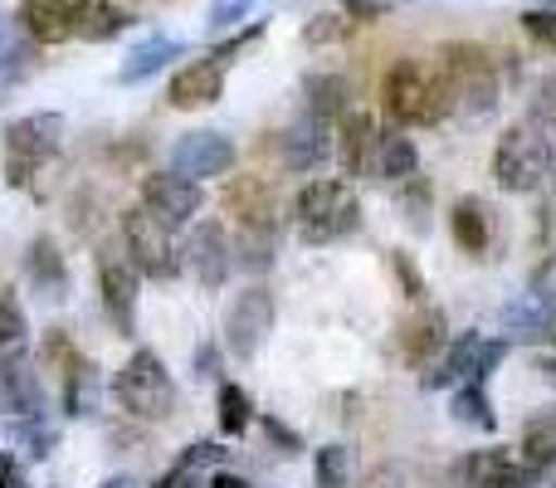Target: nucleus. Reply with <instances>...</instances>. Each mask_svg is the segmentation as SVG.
Here are the masks:
<instances>
[{
    "label": "nucleus",
    "instance_id": "nucleus-1",
    "mask_svg": "<svg viewBox=\"0 0 556 488\" xmlns=\"http://www.w3.org/2000/svg\"><path fill=\"white\" fill-rule=\"evenodd\" d=\"M381 98H386V113L401 127H434L454 113L450 84H444L440 64H420V59L391 64V74H386V84H381Z\"/></svg>",
    "mask_w": 556,
    "mask_h": 488
},
{
    "label": "nucleus",
    "instance_id": "nucleus-2",
    "mask_svg": "<svg viewBox=\"0 0 556 488\" xmlns=\"http://www.w3.org/2000/svg\"><path fill=\"white\" fill-rule=\"evenodd\" d=\"M493 176L503 191L528 196L552 176V127L547 117H522L493 147Z\"/></svg>",
    "mask_w": 556,
    "mask_h": 488
},
{
    "label": "nucleus",
    "instance_id": "nucleus-3",
    "mask_svg": "<svg viewBox=\"0 0 556 488\" xmlns=\"http://www.w3.org/2000/svg\"><path fill=\"white\" fill-rule=\"evenodd\" d=\"M440 74L450 84V103L464 117H489L498 108V68L483 45H444Z\"/></svg>",
    "mask_w": 556,
    "mask_h": 488
},
{
    "label": "nucleus",
    "instance_id": "nucleus-4",
    "mask_svg": "<svg viewBox=\"0 0 556 488\" xmlns=\"http://www.w3.org/2000/svg\"><path fill=\"white\" fill-rule=\"evenodd\" d=\"M298 211V230H303L307 245H332V240H346V235L362 225V205H356L352 186L346 182H307L293 201Z\"/></svg>",
    "mask_w": 556,
    "mask_h": 488
},
{
    "label": "nucleus",
    "instance_id": "nucleus-5",
    "mask_svg": "<svg viewBox=\"0 0 556 488\" xmlns=\"http://www.w3.org/2000/svg\"><path fill=\"white\" fill-rule=\"evenodd\" d=\"M113 396L127 415H137V421H166V415L176 411V381H172V372L162 366L156 352L127 356V366L113 381Z\"/></svg>",
    "mask_w": 556,
    "mask_h": 488
},
{
    "label": "nucleus",
    "instance_id": "nucleus-6",
    "mask_svg": "<svg viewBox=\"0 0 556 488\" xmlns=\"http://www.w3.org/2000/svg\"><path fill=\"white\" fill-rule=\"evenodd\" d=\"M59 137H64V117L59 113H29L5 123V182L29 186L35 172H45L59 157Z\"/></svg>",
    "mask_w": 556,
    "mask_h": 488
},
{
    "label": "nucleus",
    "instance_id": "nucleus-7",
    "mask_svg": "<svg viewBox=\"0 0 556 488\" xmlns=\"http://www.w3.org/2000/svg\"><path fill=\"white\" fill-rule=\"evenodd\" d=\"M508 356V342L503 337H479V333H459L450 347H444V356L434 362V372L425 376V386L430 391H440V386H469L483 376H493V366Z\"/></svg>",
    "mask_w": 556,
    "mask_h": 488
},
{
    "label": "nucleus",
    "instance_id": "nucleus-8",
    "mask_svg": "<svg viewBox=\"0 0 556 488\" xmlns=\"http://www.w3.org/2000/svg\"><path fill=\"white\" fill-rule=\"evenodd\" d=\"M98 293H103V308H108V317L117 323V333H132L137 264L127 259L123 245H103V249H98Z\"/></svg>",
    "mask_w": 556,
    "mask_h": 488
},
{
    "label": "nucleus",
    "instance_id": "nucleus-9",
    "mask_svg": "<svg viewBox=\"0 0 556 488\" xmlns=\"http://www.w3.org/2000/svg\"><path fill=\"white\" fill-rule=\"evenodd\" d=\"M123 245H127V259L137 264V274L156 278V284L176 278L172 240H166V230H162V225H156L147 211H127V215H123Z\"/></svg>",
    "mask_w": 556,
    "mask_h": 488
},
{
    "label": "nucleus",
    "instance_id": "nucleus-10",
    "mask_svg": "<svg viewBox=\"0 0 556 488\" xmlns=\"http://www.w3.org/2000/svg\"><path fill=\"white\" fill-rule=\"evenodd\" d=\"M235 166V142L225 133H186L181 142L172 147V176L201 186L205 176H225Z\"/></svg>",
    "mask_w": 556,
    "mask_h": 488
},
{
    "label": "nucleus",
    "instance_id": "nucleus-11",
    "mask_svg": "<svg viewBox=\"0 0 556 488\" xmlns=\"http://www.w3.org/2000/svg\"><path fill=\"white\" fill-rule=\"evenodd\" d=\"M269 327H274V298H269V288H244V293L235 298L230 317H225V342H230V352L240 356V362H250V356L264 347Z\"/></svg>",
    "mask_w": 556,
    "mask_h": 488
},
{
    "label": "nucleus",
    "instance_id": "nucleus-12",
    "mask_svg": "<svg viewBox=\"0 0 556 488\" xmlns=\"http://www.w3.org/2000/svg\"><path fill=\"white\" fill-rule=\"evenodd\" d=\"M142 211L152 215L162 230H176V225H186L201 211V186L181 182V176H172V172H156L142 182Z\"/></svg>",
    "mask_w": 556,
    "mask_h": 488
},
{
    "label": "nucleus",
    "instance_id": "nucleus-13",
    "mask_svg": "<svg viewBox=\"0 0 556 488\" xmlns=\"http://www.w3.org/2000/svg\"><path fill=\"white\" fill-rule=\"evenodd\" d=\"M332 152H337V127L313 113H303L293 127L278 133V157H283V166H293V172H313V166H323Z\"/></svg>",
    "mask_w": 556,
    "mask_h": 488
},
{
    "label": "nucleus",
    "instance_id": "nucleus-14",
    "mask_svg": "<svg viewBox=\"0 0 556 488\" xmlns=\"http://www.w3.org/2000/svg\"><path fill=\"white\" fill-rule=\"evenodd\" d=\"M186 264H191L195 284L201 288H220L225 278H230V235L220 230V221H201L191 230V240H186Z\"/></svg>",
    "mask_w": 556,
    "mask_h": 488
},
{
    "label": "nucleus",
    "instance_id": "nucleus-15",
    "mask_svg": "<svg viewBox=\"0 0 556 488\" xmlns=\"http://www.w3.org/2000/svg\"><path fill=\"white\" fill-rule=\"evenodd\" d=\"M39 411H45V391H39L35 366L20 352H5L0 356V415L29 421V415H39Z\"/></svg>",
    "mask_w": 556,
    "mask_h": 488
},
{
    "label": "nucleus",
    "instance_id": "nucleus-16",
    "mask_svg": "<svg viewBox=\"0 0 556 488\" xmlns=\"http://www.w3.org/2000/svg\"><path fill=\"white\" fill-rule=\"evenodd\" d=\"M225 211L235 215V221L244 225V230H274V186L260 182V176H240V182H230V191H225Z\"/></svg>",
    "mask_w": 556,
    "mask_h": 488
},
{
    "label": "nucleus",
    "instance_id": "nucleus-17",
    "mask_svg": "<svg viewBox=\"0 0 556 488\" xmlns=\"http://www.w3.org/2000/svg\"><path fill=\"white\" fill-rule=\"evenodd\" d=\"M225 93V64L220 59H195L172 78V108H205Z\"/></svg>",
    "mask_w": 556,
    "mask_h": 488
},
{
    "label": "nucleus",
    "instance_id": "nucleus-18",
    "mask_svg": "<svg viewBox=\"0 0 556 488\" xmlns=\"http://www.w3.org/2000/svg\"><path fill=\"white\" fill-rule=\"evenodd\" d=\"M15 20L35 45H59L74 35V0H20Z\"/></svg>",
    "mask_w": 556,
    "mask_h": 488
},
{
    "label": "nucleus",
    "instance_id": "nucleus-19",
    "mask_svg": "<svg viewBox=\"0 0 556 488\" xmlns=\"http://www.w3.org/2000/svg\"><path fill=\"white\" fill-rule=\"evenodd\" d=\"M376 123L371 113H346L342 133H337V162H342L346 176H366L371 172V157H376Z\"/></svg>",
    "mask_w": 556,
    "mask_h": 488
},
{
    "label": "nucleus",
    "instance_id": "nucleus-20",
    "mask_svg": "<svg viewBox=\"0 0 556 488\" xmlns=\"http://www.w3.org/2000/svg\"><path fill=\"white\" fill-rule=\"evenodd\" d=\"M518 454H508V450H473V454H464L459 464H454V479H459L464 488H503L518 474Z\"/></svg>",
    "mask_w": 556,
    "mask_h": 488
},
{
    "label": "nucleus",
    "instance_id": "nucleus-21",
    "mask_svg": "<svg viewBox=\"0 0 556 488\" xmlns=\"http://www.w3.org/2000/svg\"><path fill=\"white\" fill-rule=\"evenodd\" d=\"M25 274H29V284H35L45 298H68V268H64V254H59V245L49 240V235H39V240L29 245V254H25Z\"/></svg>",
    "mask_w": 556,
    "mask_h": 488
},
{
    "label": "nucleus",
    "instance_id": "nucleus-22",
    "mask_svg": "<svg viewBox=\"0 0 556 488\" xmlns=\"http://www.w3.org/2000/svg\"><path fill=\"white\" fill-rule=\"evenodd\" d=\"M127 25H132V15H127L123 5H113V0H74V35L78 39L103 45V39L123 35Z\"/></svg>",
    "mask_w": 556,
    "mask_h": 488
},
{
    "label": "nucleus",
    "instance_id": "nucleus-23",
    "mask_svg": "<svg viewBox=\"0 0 556 488\" xmlns=\"http://www.w3.org/2000/svg\"><path fill=\"white\" fill-rule=\"evenodd\" d=\"M489 205L479 201V196H464V201H454L450 211V235L454 245L464 249V254H483L489 249V235H493V221H489Z\"/></svg>",
    "mask_w": 556,
    "mask_h": 488
},
{
    "label": "nucleus",
    "instance_id": "nucleus-24",
    "mask_svg": "<svg viewBox=\"0 0 556 488\" xmlns=\"http://www.w3.org/2000/svg\"><path fill=\"white\" fill-rule=\"evenodd\" d=\"M176 54H186V39H166V35H152L142 39V45L127 54V64L117 68V84H142V78L162 74L166 64H172Z\"/></svg>",
    "mask_w": 556,
    "mask_h": 488
},
{
    "label": "nucleus",
    "instance_id": "nucleus-25",
    "mask_svg": "<svg viewBox=\"0 0 556 488\" xmlns=\"http://www.w3.org/2000/svg\"><path fill=\"white\" fill-rule=\"evenodd\" d=\"M503 327H508V333H518V337L542 342V337L556 333V308L542 303L538 293H522V298H513V303L503 308Z\"/></svg>",
    "mask_w": 556,
    "mask_h": 488
},
{
    "label": "nucleus",
    "instance_id": "nucleus-26",
    "mask_svg": "<svg viewBox=\"0 0 556 488\" xmlns=\"http://www.w3.org/2000/svg\"><path fill=\"white\" fill-rule=\"evenodd\" d=\"M415 166H420V152L405 133H381L376 137V157H371V172L381 182H410Z\"/></svg>",
    "mask_w": 556,
    "mask_h": 488
},
{
    "label": "nucleus",
    "instance_id": "nucleus-27",
    "mask_svg": "<svg viewBox=\"0 0 556 488\" xmlns=\"http://www.w3.org/2000/svg\"><path fill=\"white\" fill-rule=\"evenodd\" d=\"M35 39L20 29L15 15H0V84H15L35 68Z\"/></svg>",
    "mask_w": 556,
    "mask_h": 488
},
{
    "label": "nucleus",
    "instance_id": "nucleus-28",
    "mask_svg": "<svg viewBox=\"0 0 556 488\" xmlns=\"http://www.w3.org/2000/svg\"><path fill=\"white\" fill-rule=\"evenodd\" d=\"M522 464L556 474V405H547V411H538L528 421V430H522Z\"/></svg>",
    "mask_w": 556,
    "mask_h": 488
},
{
    "label": "nucleus",
    "instance_id": "nucleus-29",
    "mask_svg": "<svg viewBox=\"0 0 556 488\" xmlns=\"http://www.w3.org/2000/svg\"><path fill=\"white\" fill-rule=\"evenodd\" d=\"M98 396H103L98 366L78 356V362L64 372V411H68V415H93V411H98Z\"/></svg>",
    "mask_w": 556,
    "mask_h": 488
},
{
    "label": "nucleus",
    "instance_id": "nucleus-30",
    "mask_svg": "<svg viewBox=\"0 0 556 488\" xmlns=\"http://www.w3.org/2000/svg\"><path fill=\"white\" fill-rule=\"evenodd\" d=\"M307 93V113L332 123V117H346V78L342 74H313L303 84Z\"/></svg>",
    "mask_w": 556,
    "mask_h": 488
},
{
    "label": "nucleus",
    "instance_id": "nucleus-31",
    "mask_svg": "<svg viewBox=\"0 0 556 488\" xmlns=\"http://www.w3.org/2000/svg\"><path fill=\"white\" fill-rule=\"evenodd\" d=\"M450 415L459 425H473V430H498V415H493V401H489V391H483L479 381H469V386H459V391L450 396Z\"/></svg>",
    "mask_w": 556,
    "mask_h": 488
},
{
    "label": "nucleus",
    "instance_id": "nucleus-32",
    "mask_svg": "<svg viewBox=\"0 0 556 488\" xmlns=\"http://www.w3.org/2000/svg\"><path fill=\"white\" fill-rule=\"evenodd\" d=\"M434 347H444V317L425 313L420 323H410V333H405V362H430Z\"/></svg>",
    "mask_w": 556,
    "mask_h": 488
},
{
    "label": "nucleus",
    "instance_id": "nucleus-33",
    "mask_svg": "<svg viewBox=\"0 0 556 488\" xmlns=\"http://www.w3.org/2000/svg\"><path fill=\"white\" fill-rule=\"evenodd\" d=\"M25 342V308H20L15 288H0V356L20 352Z\"/></svg>",
    "mask_w": 556,
    "mask_h": 488
},
{
    "label": "nucleus",
    "instance_id": "nucleus-34",
    "mask_svg": "<svg viewBox=\"0 0 556 488\" xmlns=\"http://www.w3.org/2000/svg\"><path fill=\"white\" fill-rule=\"evenodd\" d=\"M15 445L20 450H29L35 460H45V454H54L59 430L54 425H45V415H29V421H15Z\"/></svg>",
    "mask_w": 556,
    "mask_h": 488
},
{
    "label": "nucleus",
    "instance_id": "nucleus-35",
    "mask_svg": "<svg viewBox=\"0 0 556 488\" xmlns=\"http://www.w3.org/2000/svg\"><path fill=\"white\" fill-rule=\"evenodd\" d=\"M250 421H254L250 396H244L240 386L225 381L220 386V425H225V435H244V430H250Z\"/></svg>",
    "mask_w": 556,
    "mask_h": 488
},
{
    "label": "nucleus",
    "instance_id": "nucleus-36",
    "mask_svg": "<svg viewBox=\"0 0 556 488\" xmlns=\"http://www.w3.org/2000/svg\"><path fill=\"white\" fill-rule=\"evenodd\" d=\"M346 479H352V450L346 445L317 450V488H346Z\"/></svg>",
    "mask_w": 556,
    "mask_h": 488
},
{
    "label": "nucleus",
    "instance_id": "nucleus-37",
    "mask_svg": "<svg viewBox=\"0 0 556 488\" xmlns=\"http://www.w3.org/2000/svg\"><path fill=\"white\" fill-rule=\"evenodd\" d=\"M274 249H278L274 230H244L240 235V264L250 268V274H264V268L274 264Z\"/></svg>",
    "mask_w": 556,
    "mask_h": 488
},
{
    "label": "nucleus",
    "instance_id": "nucleus-38",
    "mask_svg": "<svg viewBox=\"0 0 556 488\" xmlns=\"http://www.w3.org/2000/svg\"><path fill=\"white\" fill-rule=\"evenodd\" d=\"M346 29H352V20H346L342 10H337V15L327 10V15H313V20H307L303 39H307L313 49H317V45H337V39H346Z\"/></svg>",
    "mask_w": 556,
    "mask_h": 488
},
{
    "label": "nucleus",
    "instance_id": "nucleus-39",
    "mask_svg": "<svg viewBox=\"0 0 556 488\" xmlns=\"http://www.w3.org/2000/svg\"><path fill=\"white\" fill-rule=\"evenodd\" d=\"M225 445H215V440H195V445H186V454L176 460V470H186V474H201V470H220V460H225Z\"/></svg>",
    "mask_w": 556,
    "mask_h": 488
},
{
    "label": "nucleus",
    "instance_id": "nucleus-40",
    "mask_svg": "<svg viewBox=\"0 0 556 488\" xmlns=\"http://www.w3.org/2000/svg\"><path fill=\"white\" fill-rule=\"evenodd\" d=\"M254 10V0H211V35H225L235 29L244 15Z\"/></svg>",
    "mask_w": 556,
    "mask_h": 488
},
{
    "label": "nucleus",
    "instance_id": "nucleus-41",
    "mask_svg": "<svg viewBox=\"0 0 556 488\" xmlns=\"http://www.w3.org/2000/svg\"><path fill=\"white\" fill-rule=\"evenodd\" d=\"M522 29H528L542 49H556V10H528V15H522Z\"/></svg>",
    "mask_w": 556,
    "mask_h": 488
},
{
    "label": "nucleus",
    "instance_id": "nucleus-42",
    "mask_svg": "<svg viewBox=\"0 0 556 488\" xmlns=\"http://www.w3.org/2000/svg\"><path fill=\"white\" fill-rule=\"evenodd\" d=\"M532 293H538L542 303L556 308V249L538 264V274H532Z\"/></svg>",
    "mask_w": 556,
    "mask_h": 488
},
{
    "label": "nucleus",
    "instance_id": "nucleus-43",
    "mask_svg": "<svg viewBox=\"0 0 556 488\" xmlns=\"http://www.w3.org/2000/svg\"><path fill=\"white\" fill-rule=\"evenodd\" d=\"M503 488H556V474L552 470H532V464H518V474H513Z\"/></svg>",
    "mask_w": 556,
    "mask_h": 488
},
{
    "label": "nucleus",
    "instance_id": "nucleus-44",
    "mask_svg": "<svg viewBox=\"0 0 556 488\" xmlns=\"http://www.w3.org/2000/svg\"><path fill=\"white\" fill-rule=\"evenodd\" d=\"M391 264H395V274H401L405 293H410V298H425V278H420V268H415L405 254H391Z\"/></svg>",
    "mask_w": 556,
    "mask_h": 488
},
{
    "label": "nucleus",
    "instance_id": "nucleus-45",
    "mask_svg": "<svg viewBox=\"0 0 556 488\" xmlns=\"http://www.w3.org/2000/svg\"><path fill=\"white\" fill-rule=\"evenodd\" d=\"M260 425H264V435H269V440L278 445V450H298V445H303V440H298V435H293V430H288V425H283V421H274V415H264V421H260Z\"/></svg>",
    "mask_w": 556,
    "mask_h": 488
},
{
    "label": "nucleus",
    "instance_id": "nucleus-46",
    "mask_svg": "<svg viewBox=\"0 0 556 488\" xmlns=\"http://www.w3.org/2000/svg\"><path fill=\"white\" fill-rule=\"evenodd\" d=\"M0 488H29L25 470H20L15 454H0Z\"/></svg>",
    "mask_w": 556,
    "mask_h": 488
},
{
    "label": "nucleus",
    "instance_id": "nucleus-47",
    "mask_svg": "<svg viewBox=\"0 0 556 488\" xmlns=\"http://www.w3.org/2000/svg\"><path fill=\"white\" fill-rule=\"evenodd\" d=\"M381 0H346V10H342V15L346 20H376V15H381Z\"/></svg>",
    "mask_w": 556,
    "mask_h": 488
},
{
    "label": "nucleus",
    "instance_id": "nucleus-48",
    "mask_svg": "<svg viewBox=\"0 0 556 488\" xmlns=\"http://www.w3.org/2000/svg\"><path fill=\"white\" fill-rule=\"evenodd\" d=\"M205 488H254V484L240 479V474H220V470H215L211 479H205Z\"/></svg>",
    "mask_w": 556,
    "mask_h": 488
},
{
    "label": "nucleus",
    "instance_id": "nucleus-49",
    "mask_svg": "<svg viewBox=\"0 0 556 488\" xmlns=\"http://www.w3.org/2000/svg\"><path fill=\"white\" fill-rule=\"evenodd\" d=\"M156 488H201V479H195V474H186V470H172Z\"/></svg>",
    "mask_w": 556,
    "mask_h": 488
},
{
    "label": "nucleus",
    "instance_id": "nucleus-50",
    "mask_svg": "<svg viewBox=\"0 0 556 488\" xmlns=\"http://www.w3.org/2000/svg\"><path fill=\"white\" fill-rule=\"evenodd\" d=\"M195 366H201V376H215V372H220V352H215V347H201Z\"/></svg>",
    "mask_w": 556,
    "mask_h": 488
},
{
    "label": "nucleus",
    "instance_id": "nucleus-51",
    "mask_svg": "<svg viewBox=\"0 0 556 488\" xmlns=\"http://www.w3.org/2000/svg\"><path fill=\"white\" fill-rule=\"evenodd\" d=\"M103 488H137V484H132V479H108Z\"/></svg>",
    "mask_w": 556,
    "mask_h": 488
},
{
    "label": "nucleus",
    "instance_id": "nucleus-52",
    "mask_svg": "<svg viewBox=\"0 0 556 488\" xmlns=\"http://www.w3.org/2000/svg\"><path fill=\"white\" fill-rule=\"evenodd\" d=\"M552 166H556V157H552Z\"/></svg>",
    "mask_w": 556,
    "mask_h": 488
}]
</instances>
